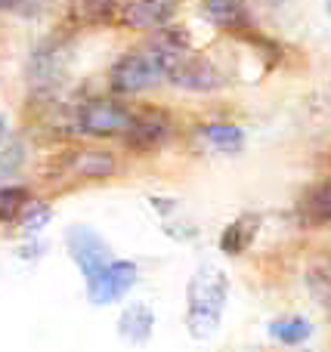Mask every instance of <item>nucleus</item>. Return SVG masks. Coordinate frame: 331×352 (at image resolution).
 <instances>
[{"instance_id":"1","label":"nucleus","mask_w":331,"mask_h":352,"mask_svg":"<svg viewBox=\"0 0 331 352\" xmlns=\"http://www.w3.org/2000/svg\"><path fill=\"white\" fill-rule=\"evenodd\" d=\"M183 53H189V37L186 31H158L149 43L124 53L115 65L109 68V87L121 96L146 93L152 87L164 84L171 78L173 62Z\"/></svg>"},{"instance_id":"2","label":"nucleus","mask_w":331,"mask_h":352,"mask_svg":"<svg viewBox=\"0 0 331 352\" xmlns=\"http://www.w3.org/2000/svg\"><path fill=\"white\" fill-rule=\"evenodd\" d=\"M229 300V278L220 266L204 263L186 285V328L192 340H211L223 324Z\"/></svg>"},{"instance_id":"3","label":"nucleus","mask_w":331,"mask_h":352,"mask_svg":"<svg viewBox=\"0 0 331 352\" xmlns=\"http://www.w3.org/2000/svg\"><path fill=\"white\" fill-rule=\"evenodd\" d=\"M136 111L124 109L121 102H115V99H90V102H84L78 109V115H74V127L81 130L84 136H96V140H103V136H121L130 130V124H134Z\"/></svg>"},{"instance_id":"4","label":"nucleus","mask_w":331,"mask_h":352,"mask_svg":"<svg viewBox=\"0 0 331 352\" xmlns=\"http://www.w3.org/2000/svg\"><path fill=\"white\" fill-rule=\"evenodd\" d=\"M65 250L87 281H90L93 275H99L115 260V254H111V248L105 244V238L99 235V232H93L90 226H72V229L65 232Z\"/></svg>"},{"instance_id":"5","label":"nucleus","mask_w":331,"mask_h":352,"mask_svg":"<svg viewBox=\"0 0 331 352\" xmlns=\"http://www.w3.org/2000/svg\"><path fill=\"white\" fill-rule=\"evenodd\" d=\"M136 281H140V266L134 260H118L115 256L103 272L87 281V300L93 306H111L127 297Z\"/></svg>"},{"instance_id":"6","label":"nucleus","mask_w":331,"mask_h":352,"mask_svg":"<svg viewBox=\"0 0 331 352\" xmlns=\"http://www.w3.org/2000/svg\"><path fill=\"white\" fill-rule=\"evenodd\" d=\"M167 80L173 87H180V90H192V93H208V90L223 87V74L214 68V62L204 59V56H195L192 50L173 62Z\"/></svg>"},{"instance_id":"7","label":"nucleus","mask_w":331,"mask_h":352,"mask_svg":"<svg viewBox=\"0 0 331 352\" xmlns=\"http://www.w3.org/2000/svg\"><path fill=\"white\" fill-rule=\"evenodd\" d=\"M183 0H124L121 6V22L136 31H155L164 28L180 10Z\"/></svg>"},{"instance_id":"8","label":"nucleus","mask_w":331,"mask_h":352,"mask_svg":"<svg viewBox=\"0 0 331 352\" xmlns=\"http://www.w3.org/2000/svg\"><path fill=\"white\" fill-rule=\"evenodd\" d=\"M167 136H171V121H167L164 111L152 109V111H140V115L134 118V124H130V130L124 133V140H127V146L134 148V152H152Z\"/></svg>"},{"instance_id":"9","label":"nucleus","mask_w":331,"mask_h":352,"mask_svg":"<svg viewBox=\"0 0 331 352\" xmlns=\"http://www.w3.org/2000/svg\"><path fill=\"white\" fill-rule=\"evenodd\" d=\"M62 74H65V50L56 47V43L37 47L28 62V78L34 84V90H53V87H59Z\"/></svg>"},{"instance_id":"10","label":"nucleus","mask_w":331,"mask_h":352,"mask_svg":"<svg viewBox=\"0 0 331 352\" xmlns=\"http://www.w3.org/2000/svg\"><path fill=\"white\" fill-rule=\"evenodd\" d=\"M204 19L214 28L229 31V34H251V12L245 0H202Z\"/></svg>"},{"instance_id":"11","label":"nucleus","mask_w":331,"mask_h":352,"mask_svg":"<svg viewBox=\"0 0 331 352\" xmlns=\"http://www.w3.org/2000/svg\"><path fill=\"white\" fill-rule=\"evenodd\" d=\"M195 140L202 142L208 152L239 155L242 148H245V130L229 121H208V124H202V127H195Z\"/></svg>"},{"instance_id":"12","label":"nucleus","mask_w":331,"mask_h":352,"mask_svg":"<svg viewBox=\"0 0 331 352\" xmlns=\"http://www.w3.org/2000/svg\"><path fill=\"white\" fill-rule=\"evenodd\" d=\"M155 331V309L149 303H130L118 316V337L130 346H146Z\"/></svg>"},{"instance_id":"13","label":"nucleus","mask_w":331,"mask_h":352,"mask_svg":"<svg viewBox=\"0 0 331 352\" xmlns=\"http://www.w3.org/2000/svg\"><path fill=\"white\" fill-rule=\"evenodd\" d=\"M257 229H260V217H257V213H242V217H235L233 223L223 229V235H220V250H223L226 256L245 254V250L251 248V241L257 238Z\"/></svg>"},{"instance_id":"14","label":"nucleus","mask_w":331,"mask_h":352,"mask_svg":"<svg viewBox=\"0 0 331 352\" xmlns=\"http://www.w3.org/2000/svg\"><path fill=\"white\" fill-rule=\"evenodd\" d=\"M68 170L78 179H105L118 170L115 155L99 152V148H84V152H74L68 158Z\"/></svg>"},{"instance_id":"15","label":"nucleus","mask_w":331,"mask_h":352,"mask_svg":"<svg viewBox=\"0 0 331 352\" xmlns=\"http://www.w3.org/2000/svg\"><path fill=\"white\" fill-rule=\"evenodd\" d=\"M266 334L276 343H282V346H303L313 337V322L303 316H285L266 324Z\"/></svg>"},{"instance_id":"16","label":"nucleus","mask_w":331,"mask_h":352,"mask_svg":"<svg viewBox=\"0 0 331 352\" xmlns=\"http://www.w3.org/2000/svg\"><path fill=\"white\" fill-rule=\"evenodd\" d=\"M301 217L307 223H316V226H325L331 223V179L313 186L307 195L301 198Z\"/></svg>"},{"instance_id":"17","label":"nucleus","mask_w":331,"mask_h":352,"mask_svg":"<svg viewBox=\"0 0 331 352\" xmlns=\"http://www.w3.org/2000/svg\"><path fill=\"white\" fill-rule=\"evenodd\" d=\"M31 204V192L25 186H0V223L19 219Z\"/></svg>"},{"instance_id":"18","label":"nucleus","mask_w":331,"mask_h":352,"mask_svg":"<svg viewBox=\"0 0 331 352\" xmlns=\"http://www.w3.org/2000/svg\"><path fill=\"white\" fill-rule=\"evenodd\" d=\"M307 281H310L313 297L331 312V272H328V269H313V272L307 275Z\"/></svg>"},{"instance_id":"19","label":"nucleus","mask_w":331,"mask_h":352,"mask_svg":"<svg viewBox=\"0 0 331 352\" xmlns=\"http://www.w3.org/2000/svg\"><path fill=\"white\" fill-rule=\"evenodd\" d=\"M115 6V0H74V10H78L81 19L87 22H96V19H105Z\"/></svg>"},{"instance_id":"20","label":"nucleus","mask_w":331,"mask_h":352,"mask_svg":"<svg viewBox=\"0 0 331 352\" xmlns=\"http://www.w3.org/2000/svg\"><path fill=\"white\" fill-rule=\"evenodd\" d=\"M22 217H25L22 219V229L25 232H37L50 219V207L47 204H28V210H25Z\"/></svg>"},{"instance_id":"21","label":"nucleus","mask_w":331,"mask_h":352,"mask_svg":"<svg viewBox=\"0 0 331 352\" xmlns=\"http://www.w3.org/2000/svg\"><path fill=\"white\" fill-rule=\"evenodd\" d=\"M47 0H0V10H12V12H22V16H37L43 10Z\"/></svg>"},{"instance_id":"22","label":"nucleus","mask_w":331,"mask_h":352,"mask_svg":"<svg viewBox=\"0 0 331 352\" xmlns=\"http://www.w3.org/2000/svg\"><path fill=\"white\" fill-rule=\"evenodd\" d=\"M3 136H6V121L0 118V142H3Z\"/></svg>"},{"instance_id":"23","label":"nucleus","mask_w":331,"mask_h":352,"mask_svg":"<svg viewBox=\"0 0 331 352\" xmlns=\"http://www.w3.org/2000/svg\"><path fill=\"white\" fill-rule=\"evenodd\" d=\"M325 10H328V16H331V0H325Z\"/></svg>"}]
</instances>
